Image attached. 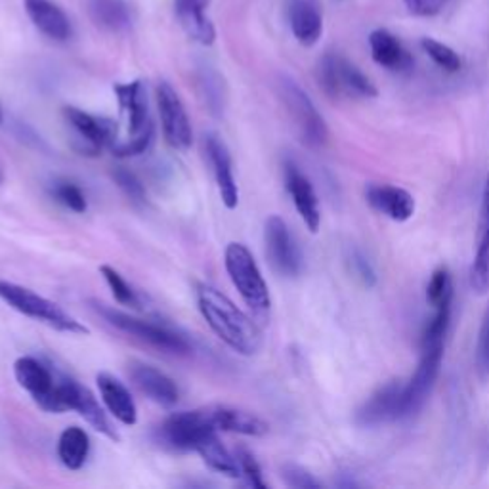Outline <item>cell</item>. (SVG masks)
<instances>
[{
  "label": "cell",
  "instance_id": "cell-1",
  "mask_svg": "<svg viewBox=\"0 0 489 489\" xmlns=\"http://www.w3.org/2000/svg\"><path fill=\"white\" fill-rule=\"evenodd\" d=\"M197 304L209 327L231 350L241 356H255L262 349L260 329L226 294L203 285L197 289Z\"/></svg>",
  "mask_w": 489,
  "mask_h": 489
},
{
  "label": "cell",
  "instance_id": "cell-2",
  "mask_svg": "<svg viewBox=\"0 0 489 489\" xmlns=\"http://www.w3.org/2000/svg\"><path fill=\"white\" fill-rule=\"evenodd\" d=\"M0 298H3L5 303H8L15 312L27 315V318H33L46 325H50L61 331V333H69V335L90 333L81 321L75 320L73 315H69L66 310L27 287L0 279Z\"/></svg>",
  "mask_w": 489,
  "mask_h": 489
},
{
  "label": "cell",
  "instance_id": "cell-3",
  "mask_svg": "<svg viewBox=\"0 0 489 489\" xmlns=\"http://www.w3.org/2000/svg\"><path fill=\"white\" fill-rule=\"evenodd\" d=\"M224 264L233 287L240 291L245 304L257 313L270 310V289L266 285L252 252L241 243H230L224 252Z\"/></svg>",
  "mask_w": 489,
  "mask_h": 489
},
{
  "label": "cell",
  "instance_id": "cell-4",
  "mask_svg": "<svg viewBox=\"0 0 489 489\" xmlns=\"http://www.w3.org/2000/svg\"><path fill=\"white\" fill-rule=\"evenodd\" d=\"M277 92L298 136L303 140V144L313 149L325 146V141L329 138L325 119L318 112V107L313 105L304 88L298 85L294 78L281 75L277 81Z\"/></svg>",
  "mask_w": 489,
  "mask_h": 489
},
{
  "label": "cell",
  "instance_id": "cell-5",
  "mask_svg": "<svg viewBox=\"0 0 489 489\" xmlns=\"http://www.w3.org/2000/svg\"><path fill=\"white\" fill-rule=\"evenodd\" d=\"M318 83L329 98H376L371 78L350 59L327 52L318 63Z\"/></svg>",
  "mask_w": 489,
  "mask_h": 489
},
{
  "label": "cell",
  "instance_id": "cell-6",
  "mask_svg": "<svg viewBox=\"0 0 489 489\" xmlns=\"http://www.w3.org/2000/svg\"><path fill=\"white\" fill-rule=\"evenodd\" d=\"M92 308L96 310L102 318L113 325L117 331L124 335H131L141 342H146L157 350H163L167 354H189L192 352V344L189 340L177 333V331H172L165 325L159 323H151L146 320H138L134 315L122 313L115 308H109L107 304L102 303H92Z\"/></svg>",
  "mask_w": 489,
  "mask_h": 489
},
{
  "label": "cell",
  "instance_id": "cell-7",
  "mask_svg": "<svg viewBox=\"0 0 489 489\" xmlns=\"http://www.w3.org/2000/svg\"><path fill=\"white\" fill-rule=\"evenodd\" d=\"M441 359H444V342H422L419 366L412 381L403 386V419L413 417L427 403L441 369Z\"/></svg>",
  "mask_w": 489,
  "mask_h": 489
},
{
  "label": "cell",
  "instance_id": "cell-8",
  "mask_svg": "<svg viewBox=\"0 0 489 489\" xmlns=\"http://www.w3.org/2000/svg\"><path fill=\"white\" fill-rule=\"evenodd\" d=\"M211 430L216 429L211 421L209 407H203L167 417L157 429V436L161 444L172 451H195L197 441Z\"/></svg>",
  "mask_w": 489,
  "mask_h": 489
},
{
  "label": "cell",
  "instance_id": "cell-9",
  "mask_svg": "<svg viewBox=\"0 0 489 489\" xmlns=\"http://www.w3.org/2000/svg\"><path fill=\"white\" fill-rule=\"evenodd\" d=\"M266 255L274 270L283 277H296L303 272V252L296 245L289 226L281 216L274 214L264 226Z\"/></svg>",
  "mask_w": 489,
  "mask_h": 489
},
{
  "label": "cell",
  "instance_id": "cell-10",
  "mask_svg": "<svg viewBox=\"0 0 489 489\" xmlns=\"http://www.w3.org/2000/svg\"><path fill=\"white\" fill-rule=\"evenodd\" d=\"M155 98L157 107H159L163 136L167 140V144L172 149L187 151L194 144V131L177 90L167 81H161L155 86Z\"/></svg>",
  "mask_w": 489,
  "mask_h": 489
},
{
  "label": "cell",
  "instance_id": "cell-11",
  "mask_svg": "<svg viewBox=\"0 0 489 489\" xmlns=\"http://www.w3.org/2000/svg\"><path fill=\"white\" fill-rule=\"evenodd\" d=\"M63 117L83 141L86 155H98L102 149H112L117 144V124L112 119L92 115L71 105L63 107Z\"/></svg>",
  "mask_w": 489,
  "mask_h": 489
},
{
  "label": "cell",
  "instance_id": "cell-12",
  "mask_svg": "<svg viewBox=\"0 0 489 489\" xmlns=\"http://www.w3.org/2000/svg\"><path fill=\"white\" fill-rule=\"evenodd\" d=\"M403 386L398 381L386 383L356 412V424L361 429H376L403 419Z\"/></svg>",
  "mask_w": 489,
  "mask_h": 489
},
{
  "label": "cell",
  "instance_id": "cell-13",
  "mask_svg": "<svg viewBox=\"0 0 489 489\" xmlns=\"http://www.w3.org/2000/svg\"><path fill=\"white\" fill-rule=\"evenodd\" d=\"M285 186L293 199L294 209L298 214H301L306 228L312 233H318L321 226V211H320L318 194H315V189L304 172L291 161L285 163Z\"/></svg>",
  "mask_w": 489,
  "mask_h": 489
},
{
  "label": "cell",
  "instance_id": "cell-14",
  "mask_svg": "<svg viewBox=\"0 0 489 489\" xmlns=\"http://www.w3.org/2000/svg\"><path fill=\"white\" fill-rule=\"evenodd\" d=\"M204 146H207V155L214 172V180L218 186L220 197L226 204V209L233 211L240 204V187L235 184L233 177V167H231V155L222 141L216 134H209L204 140Z\"/></svg>",
  "mask_w": 489,
  "mask_h": 489
},
{
  "label": "cell",
  "instance_id": "cell-15",
  "mask_svg": "<svg viewBox=\"0 0 489 489\" xmlns=\"http://www.w3.org/2000/svg\"><path fill=\"white\" fill-rule=\"evenodd\" d=\"M366 199L371 207L394 222H407L415 214V199L403 187L390 184H371L366 187Z\"/></svg>",
  "mask_w": 489,
  "mask_h": 489
},
{
  "label": "cell",
  "instance_id": "cell-16",
  "mask_svg": "<svg viewBox=\"0 0 489 489\" xmlns=\"http://www.w3.org/2000/svg\"><path fill=\"white\" fill-rule=\"evenodd\" d=\"M29 20L41 31L44 37L56 42H66L73 35V27L63 12L52 0H23Z\"/></svg>",
  "mask_w": 489,
  "mask_h": 489
},
{
  "label": "cell",
  "instance_id": "cell-17",
  "mask_svg": "<svg viewBox=\"0 0 489 489\" xmlns=\"http://www.w3.org/2000/svg\"><path fill=\"white\" fill-rule=\"evenodd\" d=\"M289 25L294 39L303 46H313L323 33L320 0H287Z\"/></svg>",
  "mask_w": 489,
  "mask_h": 489
},
{
  "label": "cell",
  "instance_id": "cell-18",
  "mask_svg": "<svg viewBox=\"0 0 489 489\" xmlns=\"http://www.w3.org/2000/svg\"><path fill=\"white\" fill-rule=\"evenodd\" d=\"M470 287L478 294L489 291V172L484 186L480 222L476 233V255L470 266Z\"/></svg>",
  "mask_w": 489,
  "mask_h": 489
},
{
  "label": "cell",
  "instance_id": "cell-19",
  "mask_svg": "<svg viewBox=\"0 0 489 489\" xmlns=\"http://www.w3.org/2000/svg\"><path fill=\"white\" fill-rule=\"evenodd\" d=\"M371 58L388 71L405 73L413 68V56L405 50L398 37H394L388 29H375L369 35Z\"/></svg>",
  "mask_w": 489,
  "mask_h": 489
},
{
  "label": "cell",
  "instance_id": "cell-20",
  "mask_svg": "<svg viewBox=\"0 0 489 489\" xmlns=\"http://www.w3.org/2000/svg\"><path fill=\"white\" fill-rule=\"evenodd\" d=\"M131 376L134 385L140 388V392H144L151 402L159 403L163 407H175L178 403L180 390L177 383L163 371L155 369L151 366L138 364L132 367Z\"/></svg>",
  "mask_w": 489,
  "mask_h": 489
},
{
  "label": "cell",
  "instance_id": "cell-21",
  "mask_svg": "<svg viewBox=\"0 0 489 489\" xmlns=\"http://www.w3.org/2000/svg\"><path fill=\"white\" fill-rule=\"evenodd\" d=\"M211 0H175L177 18L189 39L203 46H211L216 39L213 22L207 18Z\"/></svg>",
  "mask_w": 489,
  "mask_h": 489
},
{
  "label": "cell",
  "instance_id": "cell-22",
  "mask_svg": "<svg viewBox=\"0 0 489 489\" xmlns=\"http://www.w3.org/2000/svg\"><path fill=\"white\" fill-rule=\"evenodd\" d=\"M96 383H98L100 396L107 407V412L112 413L119 422L126 424V427H134V424L138 422V409L129 388H126L119 378H115L109 373H100L96 376Z\"/></svg>",
  "mask_w": 489,
  "mask_h": 489
},
{
  "label": "cell",
  "instance_id": "cell-23",
  "mask_svg": "<svg viewBox=\"0 0 489 489\" xmlns=\"http://www.w3.org/2000/svg\"><path fill=\"white\" fill-rule=\"evenodd\" d=\"M14 375L18 385L31 394V398H33L37 405L52 392L56 385V376H58L44 364H41L37 358H31V356L15 359Z\"/></svg>",
  "mask_w": 489,
  "mask_h": 489
},
{
  "label": "cell",
  "instance_id": "cell-24",
  "mask_svg": "<svg viewBox=\"0 0 489 489\" xmlns=\"http://www.w3.org/2000/svg\"><path fill=\"white\" fill-rule=\"evenodd\" d=\"M69 412H77L94 430H98L100 434L112 438L115 441L119 439L117 430L105 417L104 409L100 407L98 400L94 398V394L86 386L73 381V378H69Z\"/></svg>",
  "mask_w": 489,
  "mask_h": 489
},
{
  "label": "cell",
  "instance_id": "cell-25",
  "mask_svg": "<svg viewBox=\"0 0 489 489\" xmlns=\"http://www.w3.org/2000/svg\"><path fill=\"white\" fill-rule=\"evenodd\" d=\"M115 96L119 100L121 112L126 117V122H129V134L134 136L141 132L146 126L151 122L149 112H148V100H146V92L141 81H132V83H122L115 85Z\"/></svg>",
  "mask_w": 489,
  "mask_h": 489
},
{
  "label": "cell",
  "instance_id": "cell-26",
  "mask_svg": "<svg viewBox=\"0 0 489 489\" xmlns=\"http://www.w3.org/2000/svg\"><path fill=\"white\" fill-rule=\"evenodd\" d=\"M211 421L216 430L222 432H233L243 436H264L270 430L267 422L260 417L252 415L249 412H241V409H233L226 405H213L209 407Z\"/></svg>",
  "mask_w": 489,
  "mask_h": 489
},
{
  "label": "cell",
  "instance_id": "cell-27",
  "mask_svg": "<svg viewBox=\"0 0 489 489\" xmlns=\"http://www.w3.org/2000/svg\"><path fill=\"white\" fill-rule=\"evenodd\" d=\"M90 20L109 33H122L132 25V8L126 0H86Z\"/></svg>",
  "mask_w": 489,
  "mask_h": 489
},
{
  "label": "cell",
  "instance_id": "cell-28",
  "mask_svg": "<svg viewBox=\"0 0 489 489\" xmlns=\"http://www.w3.org/2000/svg\"><path fill=\"white\" fill-rule=\"evenodd\" d=\"M218 430H211L204 434L195 446V451L201 455V459L204 461L209 468H213L214 472H220V475H224L228 478H238L240 472V465L238 459H235V455H231L226 446L220 441Z\"/></svg>",
  "mask_w": 489,
  "mask_h": 489
},
{
  "label": "cell",
  "instance_id": "cell-29",
  "mask_svg": "<svg viewBox=\"0 0 489 489\" xmlns=\"http://www.w3.org/2000/svg\"><path fill=\"white\" fill-rule=\"evenodd\" d=\"M90 453V438L88 434L78 429L69 427L61 432L58 439V457L61 465L69 470L83 468Z\"/></svg>",
  "mask_w": 489,
  "mask_h": 489
},
{
  "label": "cell",
  "instance_id": "cell-30",
  "mask_svg": "<svg viewBox=\"0 0 489 489\" xmlns=\"http://www.w3.org/2000/svg\"><path fill=\"white\" fill-rule=\"evenodd\" d=\"M421 49L424 50V54H427L436 66L439 69H444L448 73H457V71H461L463 68V59L461 56L457 54L451 46L444 44V42H439L436 39H430V37H424L421 41Z\"/></svg>",
  "mask_w": 489,
  "mask_h": 489
},
{
  "label": "cell",
  "instance_id": "cell-31",
  "mask_svg": "<svg viewBox=\"0 0 489 489\" xmlns=\"http://www.w3.org/2000/svg\"><path fill=\"white\" fill-rule=\"evenodd\" d=\"M100 274L104 276L105 283L109 285V289H112L115 301L122 306H131V308H140L141 303H140V296L138 293L126 283V279L115 270V267L112 266H100Z\"/></svg>",
  "mask_w": 489,
  "mask_h": 489
},
{
  "label": "cell",
  "instance_id": "cell-32",
  "mask_svg": "<svg viewBox=\"0 0 489 489\" xmlns=\"http://www.w3.org/2000/svg\"><path fill=\"white\" fill-rule=\"evenodd\" d=\"M427 301L436 310L439 306L453 304V281L448 267H438L427 287Z\"/></svg>",
  "mask_w": 489,
  "mask_h": 489
},
{
  "label": "cell",
  "instance_id": "cell-33",
  "mask_svg": "<svg viewBox=\"0 0 489 489\" xmlns=\"http://www.w3.org/2000/svg\"><path fill=\"white\" fill-rule=\"evenodd\" d=\"M50 194L58 203L63 204V207L77 213V214H83L88 209V203H86L83 189L75 186L73 182H56L50 189Z\"/></svg>",
  "mask_w": 489,
  "mask_h": 489
},
{
  "label": "cell",
  "instance_id": "cell-34",
  "mask_svg": "<svg viewBox=\"0 0 489 489\" xmlns=\"http://www.w3.org/2000/svg\"><path fill=\"white\" fill-rule=\"evenodd\" d=\"M153 140H155V126L153 122H149L144 131L131 136V140L117 141V144L112 148V151L115 157H122V159L124 157H136V155L146 153L153 146Z\"/></svg>",
  "mask_w": 489,
  "mask_h": 489
},
{
  "label": "cell",
  "instance_id": "cell-35",
  "mask_svg": "<svg viewBox=\"0 0 489 489\" xmlns=\"http://www.w3.org/2000/svg\"><path fill=\"white\" fill-rule=\"evenodd\" d=\"M113 180L121 187V192L126 197H129L134 204H144L146 203V187L132 170L124 168V167L115 168L113 170Z\"/></svg>",
  "mask_w": 489,
  "mask_h": 489
},
{
  "label": "cell",
  "instance_id": "cell-36",
  "mask_svg": "<svg viewBox=\"0 0 489 489\" xmlns=\"http://www.w3.org/2000/svg\"><path fill=\"white\" fill-rule=\"evenodd\" d=\"M235 459H238L240 465V472L241 476L245 478V482L250 487H258V489H266V482L262 480V468L258 465V461L255 459V455H252L249 449L240 448L235 451Z\"/></svg>",
  "mask_w": 489,
  "mask_h": 489
},
{
  "label": "cell",
  "instance_id": "cell-37",
  "mask_svg": "<svg viewBox=\"0 0 489 489\" xmlns=\"http://www.w3.org/2000/svg\"><path fill=\"white\" fill-rule=\"evenodd\" d=\"M281 478L289 487H294V489H320L321 487V484L315 480L304 466L294 465V463H287L281 466Z\"/></svg>",
  "mask_w": 489,
  "mask_h": 489
},
{
  "label": "cell",
  "instance_id": "cell-38",
  "mask_svg": "<svg viewBox=\"0 0 489 489\" xmlns=\"http://www.w3.org/2000/svg\"><path fill=\"white\" fill-rule=\"evenodd\" d=\"M403 5L417 18H434L449 5V0H403Z\"/></svg>",
  "mask_w": 489,
  "mask_h": 489
},
{
  "label": "cell",
  "instance_id": "cell-39",
  "mask_svg": "<svg viewBox=\"0 0 489 489\" xmlns=\"http://www.w3.org/2000/svg\"><path fill=\"white\" fill-rule=\"evenodd\" d=\"M349 262H350V267H352L354 276H356L361 283H364L366 287H375L376 274H375V270H373L371 262H369L364 255H361L359 250H352V255H350Z\"/></svg>",
  "mask_w": 489,
  "mask_h": 489
},
{
  "label": "cell",
  "instance_id": "cell-40",
  "mask_svg": "<svg viewBox=\"0 0 489 489\" xmlns=\"http://www.w3.org/2000/svg\"><path fill=\"white\" fill-rule=\"evenodd\" d=\"M478 366L489 373V306L484 313V321L480 329V337H478Z\"/></svg>",
  "mask_w": 489,
  "mask_h": 489
},
{
  "label": "cell",
  "instance_id": "cell-41",
  "mask_svg": "<svg viewBox=\"0 0 489 489\" xmlns=\"http://www.w3.org/2000/svg\"><path fill=\"white\" fill-rule=\"evenodd\" d=\"M0 122H3V109H0Z\"/></svg>",
  "mask_w": 489,
  "mask_h": 489
}]
</instances>
